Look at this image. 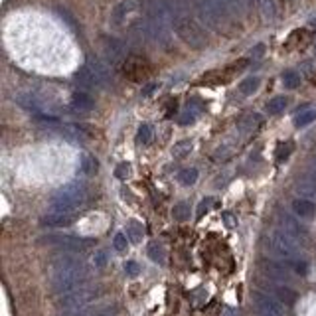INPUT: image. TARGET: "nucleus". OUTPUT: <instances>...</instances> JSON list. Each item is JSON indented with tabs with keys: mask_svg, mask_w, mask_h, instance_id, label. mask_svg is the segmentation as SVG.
<instances>
[{
	"mask_svg": "<svg viewBox=\"0 0 316 316\" xmlns=\"http://www.w3.org/2000/svg\"><path fill=\"white\" fill-rule=\"evenodd\" d=\"M87 279H89V271L81 257L64 253L49 263V285L51 291L60 296L85 287Z\"/></svg>",
	"mask_w": 316,
	"mask_h": 316,
	"instance_id": "obj_1",
	"label": "nucleus"
},
{
	"mask_svg": "<svg viewBox=\"0 0 316 316\" xmlns=\"http://www.w3.org/2000/svg\"><path fill=\"white\" fill-rule=\"evenodd\" d=\"M87 202V186L83 182H69L66 184L49 202V209L56 214H75L83 203Z\"/></svg>",
	"mask_w": 316,
	"mask_h": 316,
	"instance_id": "obj_2",
	"label": "nucleus"
},
{
	"mask_svg": "<svg viewBox=\"0 0 316 316\" xmlns=\"http://www.w3.org/2000/svg\"><path fill=\"white\" fill-rule=\"evenodd\" d=\"M172 26H174L176 34L180 36L182 42L188 44L190 47L203 49L207 45V38L203 34L202 26L194 18H190L188 14H172Z\"/></svg>",
	"mask_w": 316,
	"mask_h": 316,
	"instance_id": "obj_3",
	"label": "nucleus"
},
{
	"mask_svg": "<svg viewBox=\"0 0 316 316\" xmlns=\"http://www.w3.org/2000/svg\"><path fill=\"white\" fill-rule=\"evenodd\" d=\"M267 249L273 255H277L283 263H291L300 259V247H298V239H294L293 235H289L283 229H275L271 235L267 237Z\"/></svg>",
	"mask_w": 316,
	"mask_h": 316,
	"instance_id": "obj_4",
	"label": "nucleus"
},
{
	"mask_svg": "<svg viewBox=\"0 0 316 316\" xmlns=\"http://www.w3.org/2000/svg\"><path fill=\"white\" fill-rule=\"evenodd\" d=\"M99 289H93V287H81V289H77V291H73V293H68L64 294V296H60V300H58V306L62 308V310H73V308H83V306H91L95 300H97V296H99Z\"/></svg>",
	"mask_w": 316,
	"mask_h": 316,
	"instance_id": "obj_5",
	"label": "nucleus"
},
{
	"mask_svg": "<svg viewBox=\"0 0 316 316\" xmlns=\"http://www.w3.org/2000/svg\"><path fill=\"white\" fill-rule=\"evenodd\" d=\"M40 243L64 249V251H85V249L95 243V239H91V237H75V235H45V237L40 239Z\"/></svg>",
	"mask_w": 316,
	"mask_h": 316,
	"instance_id": "obj_6",
	"label": "nucleus"
},
{
	"mask_svg": "<svg viewBox=\"0 0 316 316\" xmlns=\"http://www.w3.org/2000/svg\"><path fill=\"white\" fill-rule=\"evenodd\" d=\"M255 298V304H257V310L259 314H269V316H283V302L277 300L273 294L269 293H257L253 294Z\"/></svg>",
	"mask_w": 316,
	"mask_h": 316,
	"instance_id": "obj_7",
	"label": "nucleus"
},
{
	"mask_svg": "<svg viewBox=\"0 0 316 316\" xmlns=\"http://www.w3.org/2000/svg\"><path fill=\"white\" fill-rule=\"evenodd\" d=\"M123 69H125V73H127L133 81H138V79H142V77H146V75L150 73L148 62H146L144 58H140V56H129V58L123 62Z\"/></svg>",
	"mask_w": 316,
	"mask_h": 316,
	"instance_id": "obj_8",
	"label": "nucleus"
},
{
	"mask_svg": "<svg viewBox=\"0 0 316 316\" xmlns=\"http://www.w3.org/2000/svg\"><path fill=\"white\" fill-rule=\"evenodd\" d=\"M85 66H87L91 73L95 75V79H97L99 87H105V85L113 83V75H111L109 68H107V66H105L101 60H97L95 56H87V62H85Z\"/></svg>",
	"mask_w": 316,
	"mask_h": 316,
	"instance_id": "obj_9",
	"label": "nucleus"
},
{
	"mask_svg": "<svg viewBox=\"0 0 316 316\" xmlns=\"http://www.w3.org/2000/svg\"><path fill=\"white\" fill-rule=\"evenodd\" d=\"M103 51L111 64H119L127 60V45L117 38H103Z\"/></svg>",
	"mask_w": 316,
	"mask_h": 316,
	"instance_id": "obj_10",
	"label": "nucleus"
},
{
	"mask_svg": "<svg viewBox=\"0 0 316 316\" xmlns=\"http://www.w3.org/2000/svg\"><path fill=\"white\" fill-rule=\"evenodd\" d=\"M263 287L267 289V293L273 294L277 300H281L283 304H294L296 302V298H298V294L296 291H293L291 287H287V285H283V283H263Z\"/></svg>",
	"mask_w": 316,
	"mask_h": 316,
	"instance_id": "obj_11",
	"label": "nucleus"
},
{
	"mask_svg": "<svg viewBox=\"0 0 316 316\" xmlns=\"http://www.w3.org/2000/svg\"><path fill=\"white\" fill-rule=\"evenodd\" d=\"M265 271L267 275L275 279V281H279V283H287V281H291V269H289V265L287 263H283V261H265Z\"/></svg>",
	"mask_w": 316,
	"mask_h": 316,
	"instance_id": "obj_12",
	"label": "nucleus"
},
{
	"mask_svg": "<svg viewBox=\"0 0 316 316\" xmlns=\"http://www.w3.org/2000/svg\"><path fill=\"white\" fill-rule=\"evenodd\" d=\"M281 226H283V231L293 235L294 239L306 237V227L302 226L298 220H294L293 216H289V214H281Z\"/></svg>",
	"mask_w": 316,
	"mask_h": 316,
	"instance_id": "obj_13",
	"label": "nucleus"
},
{
	"mask_svg": "<svg viewBox=\"0 0 316 316\" xmlns=\"http://www.w3.org/2000/svg\"><path fill=\"white\" fill-rule=\"evenodd\" d=\"M75 214H56V212H49L42 218V226L44 227H66L71 226L75 222Z\"/></svg>",
	"mask_w": 316,
	"mask_h": 316,
	"instance_id": "obj_14",
	"label": "nucleus"
},
{
	"mask_svg": "<svg viewBox=\"0 0 316 316\" xmlns=\"http://www.w3.org/2000/svg\"><path fill=\"white\" fill-rule=\"evenodd\" d=\"M69 105H71V109L75 113H89L95 103H93V99H91L85 91H77V93L71 95V103Z\"/></svg>",
	"mask_w": 316,
	"mask_h": 316,
	"instance_id": "obj_15",
	"label": "nucleus"
},
{
	"mask_svg": "<svg viewBox=\"0 0 316 316\" xmlns=\"http://www.w3.org/2000/svg\"><path fill=\"white\" fill-rule=\"evenodd\" d=\"M293 212H294V216H298V218H314L316 216V203L310 202V200H304V198L294 200L293 202Z\"/></svg>",
	"mask_w": 316,
	"mask_h": 316,
	"instance_id": "obj_16",
	"label": "nucleus"
},
{
	"mask_svg": "<svg viewBox=\"0 0 316 316\" xmlns=\"http://www.w3.org/2000/svg\"><path fill=\"white\" fill-rule=\"evenodd\" d=\"M75 83L81 87V89H93V87H99V83H97V79H95V75L89 71L87 66H83V68L79 69L77 73H75Z\"/></svg>",
	"mask_w": 316,
	"mask_h": 316,
	"instance_id": "obj_17",
	"label": "nucleus"
},
{
	"mask_svg": "<svg viewBox=\"0 0 316 316\" xmlns=\"http://www.w3.org/2000/svg\"><path fill=\"white\" fill-rule=\"evenodd\" d=\"M135 4H133V0H125V2H121L117 8H115V12H113V22L115 24H121L123 22V18L131 12V8H133Z\"/></svg>",
	"mask_w": 316,
	"mask_h": 316,
	"instance_id": "obj_18",
	"label": "nucleus"
},
{
	"mask_svg": "<svg viewBox=\"0 0 316 316\" xmlns=\"http://www.w3.org/2000/svg\"><path fill=\"white\" fill-rule=\"evenodd\" d=\"M142 233H144L142 226H140L138 222H135V220H131L129 226H127V237H129L133 243H138V241L142 239Z\"/></svg>",
	"mask_w": 316,
	"mask_h": 316,
	"instance_id": "obj_19",
	"label": "nucleus"
},
{
	"mask_svg": "<svg viewBox=\"0 0 316 316\" xmlns=\"http://www.w3.org/2000/svg\"><path fill=\"white\" fill-rule=\"evenodd\" d=\"M148 257L158 263V265H164V261H166V251L164 247L160 245V243H150V247H148Z\"/></svg>",
	"mask_w": 316,
	"mask_h": 316,
	"instance_id": "obj_20",
	"label": "nucleus"
},
{
	"mask_svg": "<svg viewBox=\"0 0 316 316\" xmlns=\"http://www.w3.org/2000/svg\"><path fill=\"white\" fill-rule=\"evenodd\" d=\"M178 180L184 186L196 184V180H198V170L196 168H184V170H180V174H178Z\"/></svg>",
	"mask_w": 316,
	"mask_h": 316,
	"instance_id": "obj_21",
	"label": "nucleus"
},
{
	"mask_svg": "<svg viewBox=\"0 0 316 316\" xmlns=\"http://www.w3.org/2000/svg\"><path fill=\"white\" fill-rule=\"evenodd\" d=\"M312 121H316V111H304V113L296 115L294 117V127H298V129H302V127H308Z\"/></svg>",
	"mask_w": 316,
	"mask_h": 316,
	"instance_id": "obj_22",
	"label": "nucleus"
},
{
	"mask_svg": "<svg viewBox=\"0 0 316 316\" xmlns=\"http://www.w3.org/2000/svg\"><path fill=\"white\" fill-rule=\"evenodd\" d=\"M259 83H261V79H259V77H247V79H243V81L239 83V91H241L243 95H251V93H255V91H257Z\"/></svg>",
	"mask_w": 316,
	"mask_h": 316,
	"instance_id": "obj_23",
	"label": "nucleus"
},
{
	"mask_svg": "<svg viewBox=\"0 0 316 316\" xmlns=\"http://www.w3.org/2000/svg\"><path fill=\"white\" fill-rule=\"evenodd\" d=\"M152 140V127L150 125H140L136 133V142L138 144H150Z\"/></svg>",
	"mask_w": 316,
	"mask_h": 316,
	"instance_id": "obj_24",
	"label": "nucleus"
},
{
	"mask_svg": "<svg viewBox=\"0 0 316 316\" xmlns=\"http://www.w3.org/2000/svg\"><path fill=\"white\" fill-rule=\"evenodd\" d=\"M285 107H287V97H275L267 103L269 115H279L281 111H285Z\"/></svg>",
	"mask_w": 316,
	"mask_h": 316,
	"instance_id": "obj_25",
	"label": "nucleus"
},
{
	"mask_svg": "<svg viewBox=\"0 0 316 316\" xmlns=\"http://www.w3.org/2000/svg\"><path fill=\"white\" fill-rule=\"evenodd\" d=\"M259 123H261V117H259V115H247V117L239 123V129H241V133H251Z\"/></svg>",
	"mask_w": 316,
	"mask_h": 316,
	"instance_id": "obj_26",
	"label": "nucleus"
},
{
	"mask_svg": "<svg viewBox=\"0 0 316 316\" xmlns=\"http://www.w3.org/2000/svg\"><path fill=\"white\" fill-rule=\"evenodd\" d=\"M172 216H174V220H178V222H186V220L190 218V207H188V203L186 202L176 203V205L172 207Z\"/></svg>",
	"mask_w": 316,
	"mask_h": 316,
	"instance_id": "obj_27",
	"label": "nucleus"
},
{
	"mask_svg": "<svg viewBox=\"0 0 316 316\" xmlns=\"http://www.w3.org/2000/svg\"><path fill=\"white\" fill-rule=\"evenodd\" d=\"M294 144L289 140V142H281L279 146H277V160L279 162H283V160H287V158L291 156V152H293Z\"/></svg>",
	"mask_w": 316,
	"mask_h": 316,
	"instance_id": "obj_28",
	"label": "nucleus"
},
{
	"mask_svg": "<svg viewBox=\"0 0 316 316\" xmlns=\"http://www.w3.org/2000/svg\"><path fill=\"white\" fill-rule=\"evenodd\" d=\"M283 83H285L287 89H296V87L300 85V75L294 73V71H287V73L283 75Z\"/></svg>",
	"mask_w": 316,
	"mask_h": 316,
	"instance_id": "obj_29",
	"label": "nucleus"
},
{
	"mask_svg": "<svg viewBox=\"0 0 316 316\" xmlns=\"http://www.w3.org/2000/svg\"><path fill=\"white\" fill-rule=\"evenodd\" d=\"M190 150H192V140H180V142L174 144L172 154H174V156H184V154H188Z\"/></svg>",
	"mask_w": 316,
	"mask_h": 316,
	"instance_id": "obj_30",
	"label": "nucleus"
},
{
	"mask_svg": "<svg viewBox=\"0 0 316 316\" xmlns=\"http://www.w3.org/2000/svg\"><path fill=\"white\" fill-rule=\"evenodd\" d=\"M97 160L93 156H83V160H81V168H83V172L85 174H95L97 172Z\"/></svg>",
	"mask_w": 316,
	"mask_h": 316,
	"instance_id": "obj_31",
	"label": "nucleus"
},
{
	"mask_svg": "<svg viewBox=\"0 0 316 316\" xmlns=\"http://www.w3.org/2000/svg\"><path fill=\"white\" fill-rule=\"evenodd\" d=\"M261 10H263V16L273 20L275 18V4L273 0H261Z\"/></svg>",
	"mask_w": 316,
	"mask_h": 316,
	"instance_id": "obj_32",
	"label": "nucleus"
},
{
	"mask_svg": "<svg viewBox=\"0 0 316 316\" xmlns=\"http://www.w3.org/2000/svg\"><path fill=\"white\" fill-rule=\"evenodd\" d=\"M129 174H131V166H129L127 162L119 164V166H117V170H115V176H117V178H121V180H125Z\"/></svg>",
	"mask_w": 316,
	"mask_h": 316,
	"instance_id": "obj_33",
	"label": "nucleus"
},
{
	"mask_svg": "<svg viewBox=\"0 0 316 316\" xmlns=\"http://www.w3.org/2000/svg\"><path fill=\"white\" fill-rule=\"evenodd\" d=\"M125 273H127L129 277H136V275L140 273V265H138L136 261H127V263H125Z\"/></svg>",
	"mask_w": 316,
	"mask_h": 316,
	"instance_id": "obj_34",
	"label": "nucleus"
},
{
	"mask_svg": "<svg viewBox=\"0 0 316 316\" xmlns=\"http://www.w3.org/2000/svg\"><path fill=\"white\" fill-rule=\"evenodd\" d=\"M113 245L117 251H125V249H127V235H125V233H117Z\"/></svg>",
	"mask_w": 316,
	"mask_h": 316,
	"instance_id": "obj_35",
	"label": "nucleus"
},
{
	"mask_svg": "<svg viewBox=\"0 0 316 316\" xmlns=\"http://www.w3.org/2000/svg\"><path fill=\"white\" fill-rule=\"evenodd\" d=\"M119 314V306H105V308H99L93 316H117Z\"/></svg>",
	"mask_w": 316,
	"mask_h": 316,
	"instance_id": "obj_36",
	"label": "nucleus"
},
{
	"mask_svg": "<svg viewBox=\"0 0 316 316\" xmlns=\"http://www.w3.org/2000/svg\"><path fill=\"white\" fill-rule=\"evenodd\" d=\"M212 198H205V200H202V202H200V205H198V218H202L203 214H205V212H207V209H209V207H212Z\"/></svg>",
	"mask_w": 316,
	"mask_h": 316,
	"instance_id": "obj_37",
	"label": "nucleus"
},
{
	"mask_svg": "<svg viewBox=\"0 0 316 316\" xmlns=\"http://www.w3.org/2000/svg\"><path fill=\"white\" fill-rule=\"evenodd\" d=\"M93 261H95V265H97V267H103V265L107 263V255H105L103 251H99V253L95 255V259H93Z\"/></svg>",
	"mask_w": 316,
	"mask_h": 316,
	"instance_id": "obj_38",
	"label": "nucleus"
},
{
	"mask_svg": "<svg viewBox=\"0 0 316 316\" xmlns=\"http://www.w3.org/2000/svg\"><path fill=\"white\" fill-rule=\"evenodd\" d=\"M263 51H265V45H263V44H259V45H255V49L251 51V56H253V58H259V56H261Z\"/></svg>",
	"mask_w": 316,
	"mask_h": 316,
	"instance_id": "obj_39",
	"label": "nucleus"
},
{
	"mask_svg": "<svg viewBox=\"0 0 316 316\" xmlns=\"http://www.w3.org/2000/svg\"><path fill=\"white\" fill-rule=\"evenodd\" d=\"M158 85L156 83H150V85H146V87H144V89H142V95H144V97H148V95H150V93H152V91L156 89Z\"/></svg>",
	"mask_w": 316,
	"mask_h": 316,
	"instance_id": "obj_40",
	"label": "nucleus"
},
{
	"mask_svg": "<svg viewBox=\"0 0 316 316\" xmlns=\"http://www.w3.org/2000/svg\"><path fill=\"white\" fill-rule=\"evenodd\" d=\"M226 316H231V310H227V314Z\"/></svg>",
	"mask_w": 316,
	"mask_h": 316,
	"instance_id": "obj_41",
	"label": "nucleus"
},
{
	"mask_svg": "<svg viewBox=\"0 0 316 316\" xmlns=\"http://www.w3.org/2000/svg\"><path fill=\"white\" fill-rule=\"evenodd\" d=\"M259 316H269V314H259Z\"/></svg>",
	"mask_w": 316,
	"mask_h": 316,
	"instance_id": "obj_42",
	"label": "nucleus"
}]
</instances>
